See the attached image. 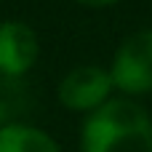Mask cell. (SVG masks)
I'll list each match as a JSON object with an SVG mask.
<instances>
[{
    "instance_id": "3957f363",
    "label": "cell",
    "mask_w": 152,
    "mask_h": 152,
    "mask_svg": "<svg viewBox=\"0 0 152 152\" xmlns=\"http://www.w3.org/2000/svg\"><path fill=\"white\" fill-rule=\"evenodd\" d=\"M115 96V86L107 67L77 64L56 86V99L64 110L77 115H91Z\"/></svg>"
},
{
    "instance_id": "8992f818",
    "label": "cell",
    "mask_w": 152,
    "mask_h": 152,
    "mask_svg": "<svg viewBox=\"0 0 152 152\" xmlns=\"http://www.w3.org/2000/svg\"><path fill=\"white\" fill-rule=\"evenodd\" d=\"M72 3H77L83 8H110V5H115L120 0H72Z\"/></svg>"
},
{
    "instance_id": "7a4b0ae2",
    "label": "cell",
    "mask_w": 152,
    "mask_h": 152,
    "mask_svg": "<svg viewBox=\"0 0 152 152\" xmlns=\"http://www.w3.org/2000/svg\"><path fill=\"white\" fill-rule=\"evenodd\" d=\"M115 94L136 99L152 94V27L134 29L120 40L110 61Z\"/></svg>"
},
{
    "instance_id": "6da1fadb",
    "label": "cell",
    "mask_w": 152,
    "mask_h": 152,
    "mask_svg": "<svg viewBox=\"0 0 152 152\" xmlns=\"http://www.w3.org/2000/svg\"><path fill=\"white\" fill-rule=\"evenodd\" d=\"M80 152H152V115L128 96H112L83 118Z\"/></svg>"
},
{
    "instance_id": "277c9868",
    "label": "cell",
    "mask_w": 152,
    "mask_h": 152,
    "mask_svg": "<svg viewBox=\"0 0 152 152\" xmlns=\"http://www.w3.org/2000/svg\"><path fill=\"white\" fill-rule=\"evenodd\" d=\"M40 61V37L35 27L19 19L0 21V75L24 77Z\"/></svg>"
},
{
    "instance_id": "5b68a950",
    "label": "cell",
    "mask_w": 152,
    "mask_h": 152,
    "mask_svg": "<svg viewBox=\"0 0 152 152\" xmlns=\"http://www.w3.org/2000/svg\"><path fill=\"white\" fill-rule=\"evenodd\" d=\"M0 152H61V147L45 128L8 120L0 123Z\"/></svg>"
}]
</instances>
